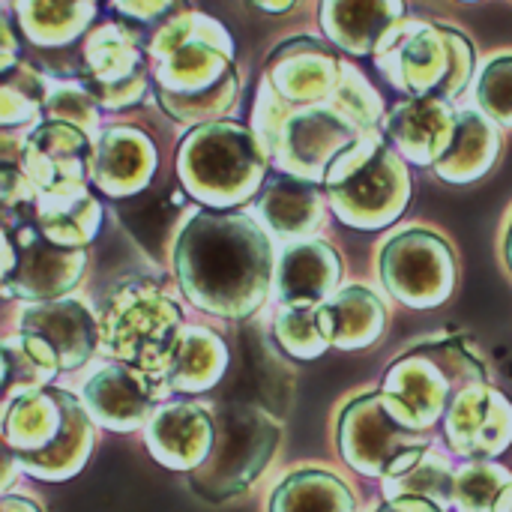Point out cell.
Returning <instances> with one entry per match:
<instances>
[{
    "label": "cell",
    "mask_w": 512,
    "mask_h": 512,
    "mask_svg": "<svg viewBox=\"0 0 512 512\" xmlns=\"http://www.w3.org/2000/svg\"><path fill=\"white\" fill-rule=\"evenodd\" d=\"M174 267L183 294L198 309L222 318H246L270 291L273 252L249 216L207 207L180 231Z\"/></svg>",
    "instance_id": "1"
},
{
    "label": "cell",
    "mask_w": 512,
    "mask_h": 512,
    "mask_svg": "<svg viewBox=\"0 0 512 512\" xmlns=\"http://www.w3.org/2000/svg\"><path fill=\"white\" fill-rule=\"evenodd\" d=\"M159 96L168 114L186 123H204L231 108L237 72L231 39L222 24L198 12H180L147 42Z\"/></svg>",
    "instance_id": "2"
},
{
    "label": "cell",
    "mask_w": 512,
    "mask_h": 512,
    "mask_svg": "<svg viewBox=\"0 0 512 512\" xmlns=\"http://www.w3.org/2000/svg\"><path fill=\"white\" fill-rule=\"evenodd\" d=\"M93 417L63 390H33L9 402L3 441L18 465L39 480L75 477L93 450Z\"/></svg>",
    "instance_id": "3"
},
{
    "label": "cell",
    "mask_w": 512,
    "mask_h": 512,
    "mask_svg": "<svg viewBox=\"0 0 512 512\" xmlns=\"http://www.w3.org/2000/svg\"><path fill=\"white\" fill-rule=\"evenodd\" d=\"M327 195L336 216L363 231L384 228L411 201V174L381 135L363 132L327 171Z\"/></svg>",
    "instance_id": "4"
},
{
    "label": "cell",
    "mask_w": 512,
    "mask_h": 512,
    "mask_svg": "<svg viewBox=\"0 0 512 512\" xmlns=\"http://www.w3.org/2000/svg\"><path fill=\"white\" fill-rule=\"evenodd\" d=\"M102 348L120 363L165 381L186 333L180 306L150 282H129L114 291L102 315Z\"/></svg>",
    "instance_id": "5"
},
{
    "label": "cell",
    "mask_w": 512,
    "mask_h": 512,
    "mask_svg": "<svg viewBox=\"0 0 512 512\" xmlns=\"http://www.w3.org/2000/svg\"><path fill=\"white\" fill-rule=\"evenodd\" d=\"M177 171L195 201L228 210L264 186L267 150L237 123H204L180 144Z\"/></svg>",
    "instance_id": "6"
},
{
    "label": "cell",
    "mask_w": 512,
    "mask_h": 512,
    "mask_svg": "<svg viewBox=\"0 0 512 512\" xmlns=\"http://www.w3.org/2000/svg\"><path fill=\"white\" fill-rule=\"evenodd\" d=\"M258 129L261 147L279 162L282 174L309 183L327 180L330 165L360 138V129L342 108L291 105L276 99L267 84H261Z\"/></svg>",
    "instance_id": "7"
},
{
    "label": "cell",
    "mask_w": 512,
    "mask_h": 512,
    "mask_svg": "<svg viewBox=\"0 0 512 512\" xmlns=\"http://www.w3.org/2000/svg\"><path fill=\"white\" fill-rule=\"evenodd\" d=\"M474 384H483L480 360L465 351L462 342H444L399 357L384 378L381 396L402 426L423 432L450 411L462 390Z\"/></svg>",
    "instance_id": "8"
},
{
    "label": "cell",
    "mask_w": 512,
    "mask_h": 512,
    "mask_svg": "<svg viewBox=\"0 0 512 512\" xmlns=\"http://www.w3.org/2000/svg\"><path fill=\"white\" fill-rule=\"evenodd\" d=\"M471 42L450 27L408 21L378 48V66L393 87L414 99H450L471 78Z\"/></svg>",
    "instance_id": "9"
},
{
    "label": "cell",
    "mask_w": 512,
    "mask_h": 512,
    "mask_svg": "<svg viewBox=\"0 0 512 512\" xmlns=\"http://www.w3.org/2000/svg\"><path fill=\"white\" fill-rule=\"evenodd\" d=\"M279 444V423L246 402H222L213 414V447L189 474L192 489L207 501H228L246 492L267 468Z\"/></svg>",
    "instance_id": "10"
},
{
    "label": "cell",
    "mask_w": 512,
    "mask_h": 512,
    "mask_svg": "<svg viewBox=\"0 0 512 512\" xmlns=\"http://www.w3.org/2000/svg\"><path fill=\"white\" fill-rule=\"evenodd\" d=\"M84 273V252L51 243L36 216L6 210L3 231V294L21 300H48L69 291Z\"/></svg>",
    "instance_id": "11"
},
{
    "label": "cell",
    "mask_w": 512,
    "mask_h": 512,
    "mask_svg": "<svg viewBox=\"0 0 512 512\" xmlns=\"http://www.w3.org/2000/svg\"><path fill=\"white\" fill-rule=\"evenodd\" d=\"M339 447L345 462L366 477H402L426 456V438L402 426L384 396L354 399L339 420Z\"/></svg>",
    "instance_id": "12"
},
{
    "label": "cell",
    "mask_w": 512,
    "mask_h": 512,
    "mask_svg": "<svg viewBox=\"0 0 512 512\" xmlns=\"http://www.w3.org/2000/svg\"><path fill=\"white\" fill-rule=\"evenodd\" d=\"M381 276L399 303L411 309H435L453 294L456 258L438 234L414 228L384 246Z\"/></svg>",
    "instance_id": "13"
},
{
    "label": "cell",
    "mask_w": 512,
    "mask_h": 512,
    "mask_svg": "<svg viewBox=\"0 0 512 512\" xmlns=\"http://www.w3.org/2000/svg\"><path fill=\"white\" fill-rule=\"evenodd\" d=\"M147 57V42L135 24H99L84 42L87 93L108 108L138 102L147 84Z\"/></svg>",
    "instance_id": "14"
},
{
    "label": "cell",
    "mask_w": 512,
    "mask_h": 512,
    "mask_svg": "<svg viewBox=\"0 0 512 512\" xmlns=\"http://www.w3.org/2000/svg\"><path fill=\"white\" fill-rule=\"evenodd\" d=\"M21 159V171L39 195H75L84 192L87 177H93V150L87 135L57 120L39 126L27 138Z\"/></svg>",
    "instance_id": "15"
},
{
    "label": "cell",
    "mask_w": 512,
    "mask_h": 512,
    "mask_svg": "<svg viewBox=\"0 0 512 512\" xmlns=\"http://www.w3.org/2000/svg\"><path fill=\"white\" fill-rule=\"evenodd\" d=\"M447 438L456 453L471 459L501 456L512 444V405L486 384L462 390L447 411Z\"/></svg>",
    "instance_id": "16"
},
{
    "label": "cell",
    "mask_w": 512,
    "mask_h": 512,
    "mask_svg": "<svg viewBox=\"0 0 512 512\" xmlns=\"http://www.w3.org/2000/svg\"><path fill=\"white\" fill-rule=\"evenodd\" d=\"M159 393L162 390L150 375L126 363H114L102 366L84 384V408L99 426L114 432H132L153 420Z\"/></svg>",
    "instance_id": "17"
},
{
    "label": "cell",
    "mask_w": 512,
    "mask_h": 512,
    "mask_svg": "<svg viewBox=\"0 0 512 512\" xmlns=\"http://www.w3.org/2000/svg\"><path fill=\"white\" fill-rule=\"evenodd\" d=\"M348 66L312 39H294L285 42L270 57L267 84L279 90V99L291 105H312L327 96H339Z\"/></svg>",
    "instance_id": "18"
},
{
    "label": "cell",
    "mask_w": 512,
    "mask_h": 512,
    "mask_svg": "<svg viewBox=\"0 0 512 512\" xmlns=\"http://www.w3.org/2000/svg\"><path fill=\"white\" fill-rule=\"evenodd\" d=\"M147 447L159 465L192 474L213 447V417L192 402L165 405L147 423Z\"/></svg>",
    "instance_id": "19"
},
{
    "label": "cell",
    "mask_w": 512,
    "mask_h": 512,
    "mask_svg": "<svg viewBox=\"0 0 512 512\" xmlns=\"http://www.w3.org/2000/svg\"><path fill=\"white\" fill-rule=\"evenodd\" d=\"M459 114L447 99H408L387 117V135L396 150L417 165H438L456 138Z\"/></svg>",
    "instance_id": "20"
},
{
    "label": "cell",
    "mask_w": 512,
    "mask_h": 512,
    "mask_svg": "<svg viewBox=\"0 0 512 512\" xmlns=\"http://www.w3.org/2000/svg\"><path fill=\"white\" fill-rule=\"evenodd\" d=\"M21 333L45 339L54 348L63 372L81 369L93 357L99 342L96 318L78 300H54V303L30 306L21 315Z\"/></svg>",
    "instance_id": "21"
},
{
    "label": "cell",
    "mask_w": 512,
    "mask_h": 512,
    "mask_svg": "<svg viewBox=\"0 0 512 512\" xmlns=\"http://www.w3.org/2000/svg\"><path fill=\"white\" fill-rule=\"evenodd\" d=\"M156 171V150L135 129H108L93 150V180L111 198H132L147 189Z\"/></svg>",
    "instance_id": "22"
},
{
    "label": "cell",
    "mask_w": 512,
    "mask_h": 512,
    "mask_svg": "<svg viewBox=\"0 0 512 512\" xmlns=\"http://www.w3.org/2000/svg\"><path fill=\"white\" fill-rule=\"evenodd\" d=\"M402 0H324L321 24L327 36L351 51L372 54L402 24Z\"/></svg>",
    "instance_id": "23"
},
{
    "label": "cell",
    "mask_w": 512,
    "mask_h": 512,
    "mask_svg": "<svg viewBox=\"0 0 512 512\" xmlns=\"http://www.w3.org/2000/svg\"><path fill=\"white\" fill-rule=\"evenodd\" d=\"M240 384L249 390L246 405H255L276 420L291 408L294 372L258 327L240 333Z\"/></svg>",
    "instance_id": "24"
},
{
    "label": "cell",
    "mask_w": 512,
    "mask_h": 512,
    "mask_svg": "<svg viewBox=\"0 0 512 512\" xmlns=\"http://www.w3.org/2000/svg\"><path fill=\"white\" fill-rule=\"evenodd\" d=\"M342 276V261L327 243H300L282 255L279 297L288 309H315L333 300Z\"/></svg>",
    "instance_id": "25"
},
{
    "label": "cell",
    "mask_w": 512,
    "mask_h": 512,
    "mask_svg": "<svg viewBox=\"0 0 512 512\" xmlns=\"http://www.w3.org/2000/svg\"><path fill=\"white\" fill-rule=\"evenodd\" d=\"M258 207L282 237H303L324 219V201L315 183L294 174H276L261 186Z\"/></svg>",
    "instance_id": "26"
},
{
    "label": "cell",
    "mask_w": 512,
    "mask_h": 512,
    "mask_svg": "<svg viewBox=\"0 0 512 512\" xmlns=\"http://www.w3.org/2000/svg\"><path fill=\"white\" fill-rule=\"evenodd\" d=\"M228 363H231L228 348L213 330L186 327V333L180 339L177 360H174L171 372L165 375L162 387H168L174 393H207L225 378Z\"/></svg>",
    "instance_id": "27"
},
{
    "label": "cell",
    "mask_w": 512,
    "mask_h": 512,
    "mask_svg": "<svg viewBox=\"0 0 512 512\" xmlns=\"http://www.w3.org/2000/svg\"><path fill=\"white\" fill-rule=\"evenodd\" d=\"M333 348L342 351H363L378 342L387 324L384 303L369 288H345L324 306Z\"/></svg>",
    "instance_id": "28"
},
{
    "label": "cell",
    "mask_w": 512,
    "mask_h": 512,
    "mask_svg": "<svg viewBox=\"0 0 512 512\" xmlns=\"http://www.w3.org/2000/svg\"><path fill=\"white\" fill-rule=\"evenodd\" d=\"M36 225L51 243L81 249L99 234L102 204L93 195H87V189L75 195H39Z\"/></svg>",
    "instance_id": "29"
},
{
    "label": "cell",
    "mask_w": 512,
    "mask_h": 512,
    "mask_svg": "<svg viewBox=\"0 0 512 512\" xmlns=\"http://www.w3.org/2000/svg\"><path fill=\"white\" fill-rule=\"evenodd\" d=\"M498 144H501L498 132L483 114L462 111L456 138H453L450 150L444 153V159L435 165V171H438V177H444L450 183H471L492 168V162L498 156Z\"/></svg>",
    "instance_id": "30"
},
{
    "label": "cell",
    "mask_w": 512,
    "mask_h": 512,
    "mask_svg": "<svg viewBox=\"0 0 512 512\" xmlns=\"http://www.w3.org/2000/svg\"><path fill=\"white\" fill-rule=\"evenodd\" d=\"M96 18V0H18L21 33L36 45H66Z\"/></svg>",
    "instance_id": "31"
},
{
    "label": "cell",
    "mask_w": 512,
    "mask_h": 512,
    "mask_svg": "<svg viewBox=\"0 0 512 512\" xmlns=\"http://www.w3.org/2000/svg\"><path fill=\"white\" fill-rule=\"evenodd\" d=\"M60 369V360L54 348L30 333L12 336L3 342V396L12 402L18 393H33L45 390V384L54 378Z\"/></svg>",
    "instance_id": "32"
},
{
    "label": "cell",
    "mask_w": 512,
    "mask_h": 512,
    "mask_svg": "<svg viewBox=\"0 0 512 512\" xmlns=\"http://www.w3.org/2000/svg\"><path fill=\"white\" fill-rule=\"evenodd\" d=\"M351 489L324 471L291 474L270 501V512H354Z\"/></svg>",
    "instance_id": "33"
},
{
    "label": "cell",
    "mask_w": 512,
    "mask_h": 512,
    "mask_svg": "<svg viewBox=\"0 0 512 512\" xmlns=\"http://www.w3.org/2000/svg\"><path fill=\"white\" fill-rule=\"evenodd\" d=\"M453 489H456V474L435 453H426L408 474L384 480V495L390 501L420 498V501H429L441 510H447L453 504Z\"/></svg>",
    "instance_id": "34"
},
{
    "label": "cell",
    "mask_w": 512,
    "mask_h": 512,
    "mask_svg": "<svg viewBox=\"0 0 512 512\" xmlns=\"http://www.w3.org/2000/svg\"><path fill=\"white\" fill-rule=\"evenodd\" d=\"M276 342L288 357L300 360H315L327 348H333L330 339V324L321 306L315 309H282L276 318Z\"/></svg>",
    "instance_id": "35"
},
{
    "label": "cell",
    "mask_w": 512,
    "mask_h": 512,
    "mask_svg": "<svg viewBox=\"0 0 512 512\" xmlns=\"http://www.w3.org/2000/svg\"><path fill=\"white\" fill-rule=\"evenodd\" d=\"M510 483L512 477L507 468L492 462H474L456 474L453 504L462 512H495L498 498Z\"/></svg>",
    "instance_id": "36"
},
{
    "label": "cell",
    "mask_w": 512,
    "mask_h": 512,
    "mask_svg": "<svg viewBox=\"0 0 512 512\" xmlns=\"http://www.w3.org/2000/svg\"><path fill=\"white\" fill-rule=\"evenodd\" d=\"M45 99H48V87L36 69H30L27 63L3 69L0 102H3V123L6 126L33 120L39 105H45Z\"/></svg>",
    "instance_id": "37"
},
{
    "label": "cell",
    "mask_w": 512,
    "mask_h": 512,
    "mask_svg": "<svg viewBox=\"0 0 512 512\" xmlns=\"http://www.w3.org/2000/svg\"><path fill=\"white\" fill-rule=\"evenodd\" d=\"M477 99L495 123L512 126V57H498L483 69Z\"/></svg>",
    "instance_id": "38"
},
{
    "label": "cell",
    "mask_w": 512,
    "mask_h": 512,
    "mask_svg": "<svg viewBox=\"0 0 512 512\" xmlns=\"http://www.w3.org/2000/svg\"><path fill=\"white\" fill-rule=\"evenodd\" d=\"M45 111L57 123H69L75 129H93L96 126V99L87 93V87L63 84V87L51 90L45 99Z\"/></svg>",
    "instance_id": "39"
},
{
    "label": "cell",
    "mask_w": 512,
    "mask_h": 512,
    "mask_svg": "<svg viewBox=\"0 0 512 512\" xmlns=\"http://www.w3.org/2000/svg\"><path fill=\"white\" fill-rule=\"evenodd\" d=\"M378 512H444L441 507L429 504V501H420V498H399V501H390L387 507H381Z\"/></svg>",
    "instance_id": "40"
},
{
    "label": "cell",
    "mask_w": 512,
    "mask_h": 512,
    "mask_svg": "<svg viewBox=\"0 0 512 512\" xmlns=\"http://www.w3.org/2000/svg\"><path fill=\"white\" fill-rule=\"evenodd\" d=\"M255 9H261V12H273V15H279V12H288V9H294L297 6V0H249Z\"/></svg>",
    "instance_id": "41"
},
{
    "label": "cell",
    "mask_w": 512,
    "mask_h": 512,
    "mask_svg": "<svg viewBox=\"0 0 512 512\" xmlns=\"http://www.w3.org/2000/svg\"><path fill=\"white\" fill-rule=\"evenodd\" d=\"M0 512H42L33 501H27V498H12V495H6L3 498V504H0Z\"/></svg>",
    "instance_id": "42"
},
{
    "label": "cell",
    "mask_w": 512,
    "mask_h": 512,
    "mask_svg": "<svg viewBox=\"0 0 512 512\" xmlns=\"http://www.w3.org/2000/svg\"><path fill=\"white\" fill-rule=\"evenodd\" d=\"M495 512H512V483L504 489V495L498 498V504H495Z\"/></svg>",
    "instance_id": "43"
},
{
    "label": "cell",
    "mask_w": 512,
    "mask_h": 512,
    "mask_svg": "<svg viewBox=\"0 0 512 512\" xmlns=\"http://www.w3.org/2000/svg\"><path fill=\"white\" fill-rule=\"evenodd\" d=\"M507 261H510V267H512V225H510V237H507Z\"/></svg>",
    "instance_id": "44"
}]
</instances>
